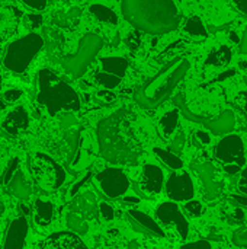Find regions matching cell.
Segmentation results:
<instances>
[{"instance_id":"1","label":"cell","mask_w":247,"mask_h":249,"mask_svg":"<svg viewBox=\"0 0 247 249\" xmlns=\"http://www.w3.org/2000/svg\"><path fill=\"white\" fill-rule=\"evenodd\" d=\"M100 156L114 165H137L144 146L135 127L132 111L121 108L103 118L96 128Z\"/></svg>"},{"instance_id":"2","label":"cell","mask_w":247,"mask_h":249,"mask_svg":"<svg viewBox=\"0 0 247 249\" xmlns=\"http://www.w3.org/2000/svg\"><path fill=\"white\" fill-rule=\"evenodd\" d=\"M121 10L134 28L153 35L175 31L182 18L173 0H122Z\"/></svg>"},{"instance_id":"3","label":"cell","mask_w":247,"mask_h":249,"mask_svg":"<svg viewBox=\"0 0 247 249\" xmlns=\"http://www.w3.org/2000/svg\"><path fill=\"white\" fill-rule=\"evenodd\" d=\"M191 67L189 60L178 57L163 66L157 74L140 85L134 92L135 102L146 109H153L160 107L166 99L170 98L176 86L186 76Z\"/></svg>"},{"instance_id":"4","label":"cell","mask_w":247,"mask_h":249,"mask_svg":"<svg viewBox=\"0 0 247 249\" xmlns=\"http://www.w3.org/2000/svg\"><path fill=\"white\" fill-rule=\"evenodd\" d=\"M36 101L51 117H55L60 111L80 109V98L76 90L49 69H42L38 73Z\"/></svg>"},{"instance_id":"5","label":"cell","mask_w":247,"mask_h":249,"mask_svg":"<svg viewBox=\"0 0 247 249\" xmlns=\"http://www.w3.org/2000/svg\"><path fill=\"white\" fill-rule=\"evenodd\" d=\"M28 168H29L32 181L44 193L57 191L66 181L64 168L45 153L36 152L32 156H29Z\"/></svg>"},{"instance_id":"6","label":"cell","mask_w":247,"mask_h":249,"mask_svg":"<svg viewBox=\"0 0 247 249\" xmlns=\"http://www.w3.org/2000/svg\"><path fill=\"white\" fill-rule=\"evenodd\" d=\"M44 47V38L35 32H31L7 45V50L3 57V66L16 74L23 73L32 60Z\"/></svg>"},{"instance_id":"7","label":"cell","mask_w":247,"mask_h":249,"mask_svg":"<svg viewBox=\"0 0 247 249\" xmlns=\"http://www.w3.org/2000/svg\"><path fill=\"white\" fill-rule=\"evenodd\" d=\"M102 47H103V41L99 35L92 34V32L83 35L79 41L77 51L63 58L61 66L64 71L74 79L82 77L87 71L93 60L98 57Z\"/></svg>"},{"instance_id":"8","label":"cell","mask_w":247,"mask_h":249,"mask_svg":"<svg viewBox=\"0 0 247 249\" xmlns=\"http://www.w3.org/2000/svg\"><path fill=\"white\" fill-rule=\"evenodd\" d=\"M215 159L223 166L224 172L234 175L246 165L243 140L236 134H229L218 142L215 147Z\"/></svg>"},{"instance_id":"9","label":"cell","mask_w":247,"mask_h":249,"mask_svg":"<svg viewBox=\"0 0 247 249\" xmlns=\"http://www.w3.org/2000/svg\"><path fill=\"white\" fill-rule=\"evenodd\" d=\"M93 184L100 196L108 200H116L122 197L130 188V179L119 168H106L98 172L93 178Z\"/></svg>"},{"instance_id":"10","label":"cell","mask_w":247,"mask_h":249,"mask_svg":"<svg viewBox=\"0 0 247 249\" xmlns=\"http://www.w3.org/2000/svg\"><path fill=\"white\" fill-rule=\"evenodd\" d=\"M1 181H3V187L6 193L16 200L26 201L32 194V185L29 179L26 178L17 158H13L10 160V163L7 165L3 174Z\"/></svg>"},{"instance_id":"11","label":"cell","mask_w":247,"mask_h":249,"mask_svg":"<svg viewBox=\"0 0 247 249\" xmlns=\"http://www.w3.org/2000/svg\"><path fill=\"white\" fill-rule=\"evenodd\" d=\"M192 171L202 184V196L205 201L217 200L224 191V179L220 171L211 162L192 163Z\"/></svg>"},{"instance_id":"12","label":"cell","mask_w":247,"mask_h":249,"mask_svg":"<svg viewBox=\"0 0 247 249\" xmlns=\"http://www.w3.org/2000/svg\"><path fill=\"white\" fill-rule=\"evenodd\" d=\"M165 184L163 171L156 165H144L140 177L134 181V193L143 200H151L162 193Z\"/></svg>"},{"instance_id":"13","label":"cell","mask_w":247,"mask_h":249,"mask_svg":"<svg viewBox=\"0 0 247 249\" xmlns=\"http://www.w3.org/2000/svg\"><path fill=\"white\" fill-rule=\"evenodd\" d=\"M156 217L163 226H173L181 239H186L189 233V223L176 201H167L156 209Z\"/></svg>"},{"instance_id":"14","label":"cell","mask_w":247,"mask_h":249,"mask_svg":"<svg viewBox=\"0 0 247 249\" xmlns=\"http://www.w3.org/2000/svg\"><path fill=\"white\" fill-rule=\"evenodd\" d=\"M166 194L172 201H189L195 194L194 182L188 172H175L166 182Z\"/></svg>"},{"instance_id":"15","label":"cell","mask_w":247,"mask_h":249,"mask_svg":"<svg viewBox=\"0 0 247 249\" xmlns=\"http://www.w3.org/2000/svg\"><path fill=\"white\" fill-rule=\"evenodd\" d=\"M125 216H127L128 223L134 228L135 232H138L141 235H146L148 238H153V239L165 238L163 229L150 216H147L146 213L138 212V210H130V212H127Z\"/></svg>"},{"instance_id":"16","label":"cell","mask_w":247,"mask_h":249,"mask_svg":"<svg viewBox=\"0 0 247 249\" xmlns=\"http://www.w3.org/2000/svg\"><path fill=\"white\" fill-rule=\"evenodd\" d=\"M68 212L80 216L86 222L95 220L96 216L99 214V206L96 201V196L92 191H84V193L77 194L71 200V203L68 206Z\"/></svg>"},{"instance_id":"17","label":"cell","mask_w":247,"mask_h":249,"mask_svg":"<svg viewBox=\"0 0 247 249\" xmlns=\"http://www.w3.org/2000/svg\"><path fill=\"white\" fill-rule=\"evenodd\" d=\"M29 232V225L25 216L15 217L4 233V242L1 249H23L26 236Z\"/></svg>"},{"instance_id":"18","label":"cell","mask_w":247,"mask_h":249,"mask_svg":"<svg viewBox=\"0 0 247 249\" xmlns=\"http://www.w3.org/2000/svg\"><path fill=\"white\" fill-rule=\"evenodd\" d=\"M35 249H89L79 235L73 232H57L44 239Z\"/></svg>"},{"instance_id":"19","label":"cell","mask_w":247,"mask_h":249,"mask_svg":"<svg viewBox=\"0 0 247 249\" xmlns=\"http://www.w3.org/2000/svg\"><path fill=\"white\" fill-rule=\"evenodd\" d=\"M22 16H23L22 12L15 6L0 7V42L15 35Z\"/></svg>"},{"instance_id":"20","label":"cell","mask_w":247,"mask_h":249,"mask_svg":"<svg viewBox=\"0 0 247 249\" xmlns=\"http://www.w3.org/2000/svg\"><path fill=\"white\" fill-rule=\"evenodd\" d=\"M28 125H29V114L23 105H19L15 109H12L1 123V128L12 136H17L23 133L28 128Z\"/></svg>"},{"instance_id":"21","label":"cell","mask_w":247,"mask_h":249,"mask_svg":"<svg viewBox=\"0 0 247 249\" xmlns=\"http://www.w3.org/2000/svg\"><path fill=\"white\" fill-rule=\"evenodd\" d=\"M204 127L214 136H226L236 127V115L231 109H224L221 114L210 118Z\"/></svg>"},{"instance_id":"22","label":"cell","mask_w":247,"mask_h":249,"mask_svg":"<svg viewBox=\"0 0 247 249\" xmlns=\"http://www.w3.org/2000/svg\"><path fill=\"white\" fill-rule=\"evenodd\" d=\"M32 217H33V223L38 228H48L52 223V219H54V206H52V203L38 198L33 203V207H32Z\"/></svg>"},{"instance_id":"23","label":"cell","mask_w":247,"mask_h":249,"mask_svg":"<svg viewBox=\"0 0 247 249\" xmlns=\"http://www.w3.org/2000/svg\"><path fill=\"white\" fill-rule=\"evenodd\" d=\"M80 16H82V9L80 7H71L68 10L54 12L51 22H52V25L64 28V29H73L79 25Z\"/></svg>"},{"instance_id":"24","label":"cell","mask_w":247,"mask_h":249,"mask_svg":"<svg viewBox=\"0 0 247 249\" xmlns=\"http://www.w3.org/2000/svg\"><path fill=\"white\" fill-rule=\"evenodd\" d=\"M173 102H175L176 108L183 114V117H185L186 120H189V121L199 123V124L204 125L210 118H213V115H199V114H197L195 111H192V109L189 108L186 99H185V93H182V92H181V93H176V96L173 98Z\"/></svg>"},{"instance_id":"25","label":"cell","mask_w":247,"mask_h":249,"mask_svg":"<svg viewBox=\"0 0 247 249\" xmlns=\"http://www.w3.org/2000/svg\"><path fill=\"white\" fill-rule=\"evenodd\" d=\"M102 70L115 76H119L121 79L125 76L128 69V61L124 57H105L100 58Z\"/></svg>"},{"instance_id":"26","label":"cell","mask_w":247,"mask_h":249,"mask_svg":"<svg viewBox=\"0 0 247 249\" xmlns=\"http://www.w3.org/2000/svg\"><path fill=\"white\" fill-rule=\"evenodd\" d=\"M230 61H231V50L227 45H221L208 54L205 64L214 67H226Z\"/></svg>"},{"instance_id":"27","label":"cell","mask_w":247,"mask_h":249,"mask_svg":"<svg viewBox=\"0 0 247 249\" xmlns=\"http://www.w3.org/2000/svg\"><path fill=\"white\" fill-rule=\"evenodd\" d=\"M89 12L95 19H98L102 23H108V25H116L118 23V15L111 7L95 3L89 7Z\"/></svg>"},{"instance_id":"28","label":"cell","mask_w":247,"mask_h":249,"mask_svg":"<svg viewBox=\"0 0 247 249\" xmlns=\"http://www.w3.org/2000/svg\"><path fill=\"white\" fill-rule=\"evenodd\" d=\"M179 114H181V111L178 108H175V109L166 112L160 118L159 128H160L163 137H170L175 133V130L178 127V123H179Z\"/></svg>"},{"instance_id":"29","label":"cell","mask_w":247,"mask_h":249,"mask_svg":"<svg viewBox=\"0 0 247 249\" xmlns=\"http://www.w3.org/2000/svg\"><path fill=\"white\" fill-rule=\"evenodd\" d=\"M153 153L156 155V158H157L166 168H169V169H172V171H179V169H182V166H183L182 159H181L176 153H173V152H170V150H165V149H160V147H154V149H153Z\"/></svg>"},{"instance_id":"30","label":"cell","mask_w":247,"mask_h":249,"mask_svg":"<svg viewBox=\"0 0 247 249\" xmlns=\"http://www.w3.org/2000/svg\"><path fill=\"white\" fill-rule=\"evenodd\" d=\"M185 32L197 39H205L208 36V31L205 28V25L202 23V20L198 16H192L186 20L185 23Z\"/></svg>"},{"instance_id":"31","label":"cell","mask_w":247,"mask_h":249,"mask_svg":"<svg viewBox=\"0 0 247 249\" xmlns=\"http://www.w3.org/2000/svg\"><path fill=\"white\" fill-rule=\"evenodd\" d=\"M66 225L70 229V232H73L79 236H83L89 232V222H86L84 219H82L80 216H77L71 212H67Z\"/></svg>"},{"instance_id":"32","label":"cell","mask_w":247,"mask_h":249,"mask_svg":"<svg viewBox=\"0 0 247 249\" xmlns=\"http://www.w3.org/2000/svg\"><path fill=\"white\" fill-rule=\"evenodd\" d=\"M223 216L224 219L230 223V225H242L245 220H246V216L243 213V209L239 207V206H234L230 203V206L224 207L223 209Z\"/></svg>"},{"instance_id":"33","label":"cell","mask_w":247,"mask_h":249,"mask_svg":"<svg viewBox=\"0 0 247 249\" xmlns=\"http://www.w3.org/2000/svg\"><path fill=\"white\" fill-rule=\"evenodd\" d=\"M95 80H96L99 85H102L103 88H106V89H114V88H116V86L121 83V77H119V76L106 73V71H103V70L95 74Z\"/></svg>"},{"instance_id":"34","label":"cell","mask_w":247,"mask_h":249,"mask_svg":"<svg viewBox=\"0 0 247 249\" xmlns=\"http://www.w3.org/2000/svg\"><path fill=\"white\" fill-rule=\"evenodd\" d=\"M234 107L242 115V123H243V130H247V92H240L234 98Z\"/></svg>"},{"instance_id":"35","label":"cell","mask_w":247,"mask_h":249,"mask_svg":"<svg viewBox=\"0 0 247 249\" xmlns=\"http://www.w3.org/2000/svg\"><path fill=\"white\" fill-rule=\"evenodd\" d=\"M231 242L239 248H247V228L242 226L236 229L231 235Z\"/></svg>"},{"instance_id":"36","label":"cell","mask_w":247,"mask_h":249,"mask_svg":"<svg viewBox=\"0 0 247 249\" xmlns=\"http://www.w3.org/2000/svg\"><path fill=\"white\" fill-rule=\"evenodd\" d=\"M183 212L189 216V217H199L202 214V204L199 201H194L189 200L186 201V204L183 206Z\"/></svg>"},{"instance_id":"37","label":"cell","mask_w":247,"mask_h":249,"mask_svg":"<svg viewBox=\"0 0 247 249\" xmlns=\"http://www.w3.org/2000/svg\"><path fill=\"white\" fill-rule=\"evenodd\" d=\"M185 142H186V137H185V133L183 131H178L176 136L172 139L170 142V152L179 155L182 150H183V146H185Z\"/></svg>"},{"instance_id":"38","label":"cell","mask_w":247,"mask_h":249,"mask_svg":"<svg viewBox=\"0 0 247 249\" xmlns=\"http://www.w3.org/2000/svg\"><path fill=\"white\" fill-rule=\"evenodd\" d=\"M23 23L28 29H36L42 23V15L39 13H29L23 16Z\"/></svg>"},{"instance_id":"39","label":"cell","mask_w":247,"mask_h":249,"mask_svg":"<svg viewBox=\"0 0 247 249\" xmlns=\"http://www.w3.org/2000/svg\"><path fill=\"white\" fill-rule=\"evenodd\" d=\"M192 143L195 147H205L211 143V137L207 131H195L192 137Z\"/></svg>"},{"instance_id":"40","label":"cell","mask_w":247,"mask_h":249,"mask_svg":"<svg viewBox=\"0 0 247 249\" xmlns=\"http://www.w3.org/2000/svg\"><path fill=\"white\" fill-rule=\"evenodd\" d=\"M99 214L103 217V220H112L114 219V216H115V212H114V209L109 206V204H106V203H102V204H99Z\"/></svg>"},{"instance_id":"41","label":"cell","mask_w":247,"mask_h":249,"mask_svg":"<svg viewBox=\"0 0 247 249\" xmlns=\"http://www.w3.org/2000/svg\"><path fill=\"white\" fill-rule=\"evenodd\" d=\"M22 95H23V92H22L20 89H7V90L3 93L6 102H16Z\"/></svg>"},{"instance_id":"42","label":"cell","mask_w":247,"mask_h":249,"mask_svg":"<svg viewBox=\"0 0 247 249\" xmlns=\"http://www.w3.org/2000/svg\"><path fill=\"white\" fill-rule=\"evenodd\" d=\"M179 249H213V247L208 241H197V242L185 244Z\"/></svg>"},{"instance_id":"43","label":"cell","mask_w":247,"mask_h":249,"mask_svg":"<svg viewBox=\"0 0 247 249\" xmlns=\"http://www.w3.org/2000/svg\"><path fill=\"white\" fill-rule=\"evenodd\" d=\"M22 3L33 10H44L47 7V0H22Z\"/></svg>"},{"instance_id":"44","label":"cell","mask_w":247,"mask_h":249,"mask_svg":"<svg viewBox=\"0 0 247 249\" xmlns=\"http://www.w3.org/2000/svg\"><path fill=\"white\" fill-rule=\"evenodd\" d=\"M230 203L234 206H239L242 209H247V197L246 196H231Z\"/></svg>"},{"instance_id":"45","label":"cell","mask_w":247,"mask_h":249,"mask_svg":"<svg viewBox=\"0 0 247 249\" xmlns=\"http://www.w3.org/2000/svg\"><path fill=\"white\" fill-rule=\"evenodd\" d=\"M239 190H240V193H243L245 196L247 194V166L243 169V172H242V178H240V181H239Z\"/></svg>"},{"instance_id":"46","label":"cell","mask_w":247,"mask_h":249,"mask_svg":"<svg viewBox=\"0 0 247 249\" xmlns=\"http://www.w3.org/2000/svg\"><path fill=\"white\" fill-rule=\"evenodd\" d=\"M239 51H240V54L247 55V26L245 32H243V35H242L240 42H239Z\"/></svg>"},{"instance_id":"47","label":"cell","mask_w":247,"mask_h":249,"mask_svg":"<svg viewBox=\"0 0 247 249\" xmlns=\"http://www.w3.org/2000/svg\"><path fill=\"white\" fill-rule=\"evenodd\" d=\"M234 6L237 7L239 12L247 16V0H234Z\"/></svg>"},{"instance_id":"48","label":"cell","mask_w":247,"mask_h":249,"mask_svg":"<svg viewBox=\"0 0 247 249\" xmlns=\"http://www.w3.org/2000/svg\"><path fill=\"white\" fill-rule=\"evenodd\" d=\"M127 249H150V248H146V247H144V245H141L138 241H131ZM153 249H156V248H153Z\"/></svg>"},{"instance_id":"49","label":"cell","mask_w":247,"mask_h":249,"mask_svg":"<svg viewBox=\"0 0 247 249\" xmlns=\"http://www.w3.org/2000/svg\"><path fill=\"white\" fill-rule=\"evenodd\" d=\"M124 203H138V200H134V198H125Z\"/></svg>"},{"instance_id":"50","label":"cell","mask_w":247,"mask_h":249,"mask_svg":"<svg viewBox=\"0 0 247 249\" xmlns=\"http://www.w3.org/2000/svg\"><path fill=\"white\" fill-rule=\"evenodd\" d=\"M4 108H6V104H4V101L0 99V111H3Z\"/></svg>"},{"instance_id":"51","label":"cell","mask_w":247,"mask_h":249,"mask_svg":"<svg viewBox=\"0 0 247 249\" xmlns=\"http://www.w3.org/2000/svg\"><path fill=\"white\" fill-rule=\"evenodd\" d=\"M3 212H4V207H3V203L0 201V217H1V214H3Z\"/></svg>"},{"instance_id":"52","label":"cell","mask_w":247,"mask_h":249,"mask_svg":"<svg viewBox=\"0 0 247 249\" xmlns=\"http://www.w3.org/2000/svg\"><path fill=\"white\" fill-rule=\"evenodd\" d=\"M73 1H86V0H73Z\"/></svg>"},{"instance_id":"53","label":"cell","mask_w":247,"mask_h":249,"mask_svg":"<svg viewBox=\"0 0 247 249\" xmlns=\"http://www.w3.org/2000/svg\"><path fill=\"white\" fill-rule=\"evenodd\" d=\"M0 88H1V76H0Z\"/></svg>"}]
</instances>
